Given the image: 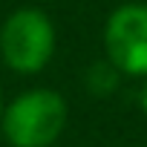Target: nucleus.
<instances>
[{"label":"nucleus","mask_w":147,"mask_h":147,"mask_svg":"<svg viewBox=\"0 0 147 147\" xmlns=\"http://www.w3.org/2000/svg\"><path fill=\"white\" fill-rule=\"evenodd\" d=\"M121 78H124V75L104 58V61H98V63H92V66L87 69L84 87H87V92H92L95 98H107V95H113V92L118 90Z\"/></svg>","instance_id":"obj_4"},{"label":"nucleus","mask_w":147,"mask_h":147,"mask_svg":"<svg viewBox=\"0 0 147 147\" xmlns=\"http://www.w3.org/2000/svg\"><path fill=\"white\" fill-rule=\"evenodd\" d=\"M138 107H141V113H144V118H147V78H144V84H141V90H138Z\"/></svg>","instance_id":"obj_5"},{"label":"nucleus","mask_w":147,"mask_h":147,"mask_svg":"<svg viewBox=\"0 0 147 147\" xmlns=\"http://www.w3.org/2000/svg\"><path fill=\"white\" fill-rule=\"evenodd\" d=\"M3 107H6V101H3V90H0V118H3Z\"/></svg>","instance_id":"obj_6"},{"label":"nucleus","mask_w":147,"mask_h":147,"mask_svg":"<svg viewBox=\"0 0 147 147\" xmlns=\"http://www.w3.org/2000/svg\"><path fill=\"white\" fill-rule=\"evenodd\" d=\"M138 3H147V0H138Z\"/></svg>","instance_id":"obj_7"},{"label":"nucleus","mask_w":147,"mask_h":147,"mask_svg":"<svg viewBox=\"0 0 147 147\" xmlns=\"http://www.w3.org/2000/svg\"><path fill=\"white\" fill-rule=\"evenodd\" d=\"M58 46L52 18L38 6H20L0 26V58L18 75H38L49 66Z\"/></svg>","instance_id":"obj_2"},{"label":"nucleus","mask_w":147,"mask_h":147,"mask_svg":"<svg viewBox=\"0 0 147 147\" xmlns=\"http://www.w3.org/2000/svg\"><path fill=\"white\" fill-rule=\"evenodd\" d=\"M66 121V98L52 87H32L6 101L0 133L9 147H52L63 136Z\"/></svg>","instance_id":"obj_1"},{"label":"nucleus","mask_w":147,"mask_h":147,"mask_svg":"<svg viewBox=\"0 0 147 147\" xmlns=\"http://www.w3.org/2000/svg\"><path fill=\"white\" fill-rule=\"evenodd\" d=\"M104 58L124 78H147V3L127 0L104 20Z\"/></svg>","instance_id":"obj_3"}]
</instances>
